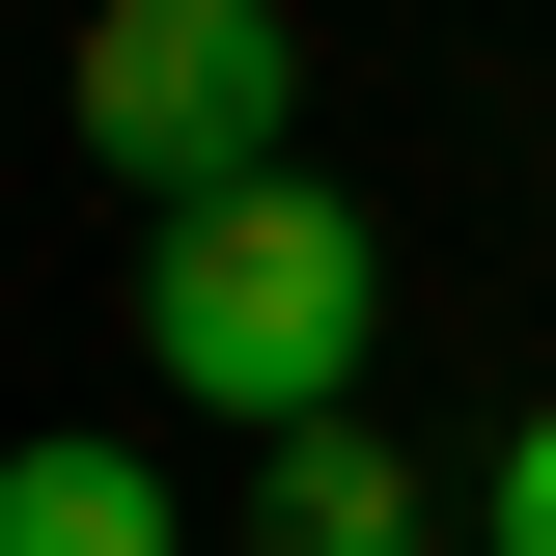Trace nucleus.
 <instances>
[{"instance_id":"obj_5","label":"nucleus","mask_w":556,"mask_h":556,"mask_svg":"<svg viewBox=\"0 0 556 556\" xmlns=\"http://www.w3.org/2000/svg\"><path fill=\"white\" fill-rule=\"evenodd\" d=\"M501 556H556V417H529V445H501Z\"/></svg>"},{"instance_id":"obj_3","label":"nucleus","mask_w":556,"mask_h":556,"mask_svg":"<svg viewBox=\"0 0 556 556\" xmlns=\"http://www.w3.org/2000/svg\"><path fill=\"white\" fill-rule=\"evenodd\" d=\"M0 556H167V473L139 445H0Z\"/></svg>"},{"instance_id":"obj_4","label":"nucleus","mask_w":556,"mask_h":556,"mask_svg":"<svg viewBox=\"0 0 556 556\" xmlns=\"http://www.w3.org/2000/svg\"><path fill=\"white\" fill-rule=\"evenodd\" d=\"M278 556H417V473L390 445H278Z\"/></svg>"},{"instance_id":"obj_2","label":"nucleus","mask_w":556,"mask_h":556,"mask_svg":"<svg viewBox=\"0 0 556 556\" xmlns=\"http://www.w3.org/2000/svg\"><path fill=\"white\" fill-rule=\"evenodd\" d=\"M278 84H306L278 0H112V28H84V139H112L167 223H195V195H278Z\"/></svg>"},{"instance_id":"obj_1","label":"nucleus","mask_w":556,"mask_h":556,"mask_svg":"<svg viewBox=\"0 0 556 556\" xmlns=\"http://www.w3.org/2000/svg\"><path fill=\"white\" fill-rule=\"evenodd\" d=\"M139 362L195 417H251V445H334V390H362V223L278 167V195H195L167 251H139Z\"/></svg>"}]
</instances>
